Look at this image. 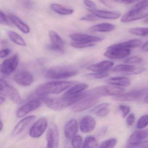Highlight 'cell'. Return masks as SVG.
<instances>
[{
	"label": "cell",
	"mask_w": 148,
	"mask_h": 148,
	"mask_svg": "<svg viewBox=\"0 0 148 148\" xmlns=\"http://www.w3.org/2000/svg\"><path fill=\"white\" fill-rule=\"evenodd\" d=\"M84 97V92H82L77 95L71 97L63 96L61 97L46 98L44 99L45 103L49 108L55 110H60L69 106L74 104Z\"/></svg>",
	"instance_id": "6da1fadb"
},
{
	"label": "cell",
	"mask_w": 148,
	"mask_h": 148,
	"mask_svg": "<svg viewBox=\"0 0 148 148\" xmlns=\"http://www.w3.org/2000/svg\"><path fill=\"white\" fill-rule=\"evenodd\" d=\"M75 81H53L48 82L38 86L36 89V94L43 96L49 94H59L64 91L73 84Z\"/></svg>",
	"instance_id": "7a4b0ae2"
},
{
	"label": "cell",
	"mask_w": 148,
	"mask_h": 148,
	"mask_svg": "<svg viewBox=\"0 0 148 148\" xmlns=\"http://www.w3.org/2000/svg\"><path fill=\"white\" fill-rule=\"evenodd\" d=\"M123 87L116 86H101L85 92L86 96H94L98 98L105 96H116L124 92Z\"/></svg>",
	"instance_id": "3957f363"
},
{
	"label": "cell",
	"mask_w": 148,
	"mask_h": 148,
	"mask_svg": "<svg viewBox=\"0 0 148 148\" xmlns=\"http://www.w3.org/2000/svg\"><path fill=\"white\" fill-rule=\"evenodd\" d=\"M78 71L69 66H55L50 68L47 71L46 77L51 79H60L70 77L76 75Z\"/></svg>",
	"instance_id": "277c9868"
},
{
	"label": "cell",
	"mask_w": 148,
	"mask_h": 148,
	"mask_svg": "<svg viewBox=\"0 0 148 148\" xmlns=\"http://www.w3.org/2000/svg\"><path fill=\"white\" fill-rule=\"evenodd\" d=\"M0 85V92L1 95L7 97L15 103L19 104L21 102L22 99L20 94L16 88L2 79H1Z\"/></svg>",
	"instance_id": "5b68a950"
},
{
	"label": "cell",
	"mask_w": 148,
	"mask_h": 148,
	"mask_svg": "<svg viewBox=\"0 0 148 148\" xmlns=\"http://www.w3.org/2000/svg\"><path fill=\"white\" fill-rule=\"evenodd\" d=\"M99 101V98L94 96H86L73 104L72 110L75 112L84 111L95 105Z\"/></svg>",
	"instance_id": "8992f818"
},
{
	"label": "cell",
	"mask_w": 148,
	"mask_h": 148,
	"mask_svg": "<svg viewBox=\"0 0 148 148\" xmlns=\"http://www.w3.org/2000/svg\"><path fill=\"white\" fill-rule=\"evenodd\" d=\"M104 56L111 59H119L128 57L131 53L129 48L113 47L110 46L107 47Z\"/></svg>",
	"instance_id": "52a82bcc"
},
{
	"label": "cell",
	"mask_w": 148,
	"mask_h": 148,
	"mask_svg": "<svg viewBox=\"0 0 148 148\" xmlns=\"http://www.w3.org/2000/svg\"><path fill=\"white\" fill-rule=\"evenodd\" d=\"M19 62V58L18 54H15L12 57L6 59L1 65V72L5 75H10L17 68Z\"/></svg>",
	"instance_id": "ba28073f"
},
{
	"label": "cell",
	"mask_w": 148,
	"mask_h": 148,
	"mask_svg": "<svg viewBox=\"0 0 148 148\" xmlns=\"http://www.w3.org/2000/svg\"><path fill=\"white\" fill-rule=\"evenodd\" d=\"M47 147L57 148L59 145V135L58 126L55 124L51 125L46 135Z\"/></svg>",
	"instance_id": "9c48e42d"
},
{
	"label": "cell",
	"mask_w": 148,
	"mask_h": 148,
	"mask_svg": "<svg viewBox=\"0 0 148 148\" xmlns=\"http://www.w3.org/2000/svg\"><path fill=\"white\" fill-rule=\"evenodd\" d=\"M48 126V121L45 118L43 117L37 120L31 128L29 135L32 137L37 138L41 136Z\"/></svg>",
	"instance_id": "30bf717a"
},
{
	"label": "cell",
	"mask_w": 148,
	"mask_h": 148,
	"mask_svg": "<svg viewBox=\"0 0 148 148\" xmlns=\"http://www.w3.org/2000/svg\"><path fill=\"white\" fill-rule=\"evenodd\" d=\"M148 16V9L140 11H134L131 9L122 17L121 21L123 23H128L144 18Z\"/></svg>",
	"instance_id": "8fae6325"
},
{
	"label": "cell",
	"mask_w": 148,
	"mask_h": 148,
	"mask_svg": "<svg viewBox=\"0 0 148 148\" xmlns=\"http://www.w3.org/2000/svg\"><path fill=\"white\" fill-rule=\"evenodd\" d=\"M148 137V129L138 130L131 135L127 141L129 147H134L141 144L144 139Z\"/></svg>",
	"instance_id": "7c38bea8"
},
{
	"label": "cell",
	"mask_w": 148,
	"mask_h": 148,
	"mask_svg": "<svg viewBox=\"0 0 148 148\" xmlns=\"http://www.w3.org/2000/svg\"><path fill=\"white\" fill-rule=\"evenodd\" d=\"M32 74L26 71H21L15 73L14 80L19 85L27 86L30 85L33 81Z\"/></svg>",
	"instance_id": "4fadbf2b"
},
{
	"label": "cell",
	"mask_w": 148,
	"mask_h": 148,
	"mask_svg": "<svg viewBox=\"0 0 148 148\" xmlns=\"http://www.w3.org/2000/svg\"><path fill=\"white\" fill-rule=\"evenodd\" d=\"M145 90L132 91L114 96L112 99L115 101H134L140 98L145 94Z\"/></svg>",
	"instance_id": "5bb4252c"
},
{
	"label": "cell",
	"mask_w": 148,
	"mask_h": 148,
	"mask_svg": "<svg viewBox=\"0 0 148 148\" xmlns=\"http://www.w3.org/2000/svg\"><path fill=\"white\" fill-rule=\"evenodd\" d=\"M40 105L41 102L39 100H32L19 108L16 113L17 116L18 118L24 116L31 112L38 109Z\"/></svg>",
	"instance_id": "9a60e30c"
},
{
	"label": "cell",
	"mask_w": 148,
	"mask_h": 148,
	"mask_svg": "<svg viewBox=\"0 0 148 148\" xmlns=\"http://www.w3.org/2000/svg\"><path fill=\"white\" fill-rule=\"evenodd\" d=\"M78 124L76 119H70L66 123L64 132L66 137L68 139H73L77 133Z\"/></svg>",
	"instance_id": "2e32d148"
},
{
	"label": "cell",
	"mask_w": 148,
	"mask_h": 148,
	"mask_svg": "<svg viewBox=\"0 0 148 148\" xmlns=\"http://www.w3.org/2000/svg\"><path fill=\"white\" fill-rule=\"evenodd\" d=\"M96 125V122L92 117L86 116L82 118L79 123L80 130L84 133H89L93 130Z\"/></svg>",
	"instance_id": "e0dca14e"
},
{
	"label": "cell",
	"mask_w": 148,
	"mask_h": 148,
	"mask_svg": "<svg viewBox=\"0 0 148 148\" xmlns=\"http://www.w3.org/2000/svg\"><path fill=\"white\" fill-rule=\"evenodd\" d=\"M70 37L73 41L84 43L95 44L102 40V39L99 37L79 33L73 34Z\"/></svg>",
	"instance_id": "ac0fdd59"
},
{
	"label": "cell",
	"mask_w": 148,
	"mask_h": 148,
	"mask_svg": "<svg viewBox=\"0 0 148 148\" xmlns=\"http://www.w3.org/2000/svg\"><path fill=\"white\" fill-rule=\"evenodd\" d=\"M36 118L34 115L28 116L21 119L14 127L12 132V136H15L22 132L30 123L33 122Z\"/></svg>",
	"instance_id": "d6986e66"
},
{
	"label": "cell",
	"mask_w": 148,
	"mask_h": 148,
	"mask_svg": "<svg viewBox=\"0 0 148 148\" xmlns=\"http://www.w3.org/2000/svg\"><path fill=\"white\" fill-rule=\"evenodd\" d=\"M89 11L99 18L108 20H115L121 16V13L118 12H110L97 9H89Z\"/></svg>",
	"instance_id": "ffe728a7"
},
{
	"label": "cell",
	"mask_w": 148,
	"mask_h": 148,
	"mask_svg": "<svg viewBox=\"0 0 148 148\" xmlns=\"http://www.w3.org/2000/svg\"><path fill=\"white\" fill-rule=\"evenodd\" d=\"M114 65L113 62L110 61H103L94 64L92 65L87 68L89 71L93 72H102L108 71Z\"/></svg>",
	"instance_id": "44dd1931"
},
{
	"label": "cell",
	"mask_w": 148,
	"mask_h": 148,
	"mask_svg": "<svg viewBox=\"0 0 148 148\" xmlns=\"http://www.w3.org/2000/svg\"><path fill=\"white\" fill-rule=\"evenodd\" d=\"M106 81L109 84L120 87H127L131 84L130 79L126 77L110 78L106 79Z\"/></svg>",
	"instance_id": "7402d4cb"
},
{
	"label": "cell",
	"mask_w": 148,
	"mask_h": 148,
	"mask_svg": "<svg viewBox=\"0 0 148 148\" xmlns=\"http://www.w3.org/2000/svg\"><path fill=\"white\" fill-rule=\"evenodd\" d=\"M115 28L116 26L110 23H101L91 27L90 30L92 32L106 33L112 32Z\"/></svg>",
	"instance_id": "603a6c76"
},
{
	"label": "cell",
	"mask_w": 148,
	"mask_h": 148,
	"mask_svg": "<svg viewBox=\"0 0 148 148\" xmlns=\"http://www.w3.org/2000/svg\"><path fill=\"white\" fill-rule=\"evenodd\" d=\"M9 18L12 22L23 33L27 34L30 32V27L19 18L14 15H10Z\"/></svg>",
	"instance_id": "cb8c5ba5"
},
{
	"label": "cell",
	"mask_w": 148,
	"mask_h": 148,
	"mask_svg": "<svg viewBox=\"0 0 148 148\" xmlns=\"http://www.w3.org/2000/svg\"><path fill=\"white\" fill-rule=\"evenodd\" d=\"M88 85L85 84H79L73 86L68 90L63 96L66 97H71L75 96L82 92L83 91L87 88Z\"/></svg>",
	"instance_id": "d4e9b609"
},
{
	"label": "cell",
	"mask_w": 148,
	"mask_h": 148,
	"mask_svg": "<svg viewBox=\"0 0 148 148\" xmlns=\"http://www.w3.org/2000/svg\"><path fill=\"white\" fill-rule=\"evenodd\" d=\"M142 45V41L140 40L133 39L123 43H119L111 45L113 47L125 48H133L139 47Z\"/></svg>",
	"instance_id": "484cf974"
},
{
	"label": "cell",
	"mask_w": 148,
	"mask_h": 148,
	"mask_svg": "<svg viewBox=\"0 0 148 148\" xmlns=\"http://www.w3.org/2000/svg\"><path fill=\"white\" fill-rule=\"evenodd\" d=\"M49 36L52 44L62 49H64V42L60 36L55 31L51 30L49 32Z\"/></svg>",
	"instance_id": "4316f807"
},
{
	"label": "cell",
	"mask_w": 148,
	"mask_h": 148,
	"mask_svg": "<svg viewBox=\"0 0 148 148\" xmlns=\"http://www.w3.org/2000/svg\"><path fill=\"white\" fill-rule=\"evenodd\" d=\"M51 8L53 12L60 15H71L73 13V9L66 8L58 4H51Z\"/></svg>",
	"instance_id": "83f0119b"
},
{
	"label": "cell",
	"mask_w": 148,
	"mask_h": 148,
	"mask_svg": "<svg viewBox=\"0 0 148 148\" xmlns=\"http://www.w3.org/2000/svg\"><path fill=\"white\" fill-rule=\"evenodd\" d=\"M8 35L9 38L14 43L21 46H26L27 44L25 41L18 34L13 31H10L8 32Z\"/></svg>",
	"instance_id": "f1b7e54d"
},
{
	"label": "cell",
	"mask_w": 148,
	"mask_h": 148,
	"mask_svg": "<svg viewBox=\"0 0 148 148\" xmlns=\"http://www.w3.org/2000/svg\"><path fill=\"white\" fill-rule=\"evenodd\" d=\"M135 70V66L132 65L119 64L114 67L112 71L116 72H132Z\"/></svg>",
	"instance_id": "f546056e"
},
{
	"label": "cell",
	"mask_w": 148,
	"mask_h": 148,
	"mask_svg": "<svg viewBox=\"0 0 148 148\" xmlns=\"http://www.w3.org/2000/svg\"><path fill=\"white\" fill-rule=\"evenodd\" d=\"M98 145L97 141L94 137L89 136L86 138L82 145L84 148H96Z\"/></svg>",
	"instance_id": "4dcf8cb0"
},
{
	"label": "cell",
	"mask_w": 148,
	"mask_h": 148,
	"mask_svg": "<svg viewBox=\"0 0 148 148\" xmlns=\"http://www.w3.org/2000/svg\"><path fill=\"white\" fill-rule=\"evenodd\" d=\"M129 32L133 35L138 36H148V27H134L130 29Z\"/></svg>",
	"instance_id": "1f68e13d"
},
{
	"label": "cell",
	"mask_w": 148,
	"mask_h": 148,
	"mask_svg": "<svg viewBox=\"0 0 148 148\" xmlns=\"http://www.w3.org/2000/svg\"><path fill=\"white\" fill-rule=\"evenodd\" d=\"M148 7V0H141L134 6L131 10L136 11H143Z\"/></svg>",
	"instance_id": "d6a6232c"
},
{
	"label": "cell",
	"mask_w": 148,
	"mask_h": 148,
	"mask_svg": "<svg viewBox=\"0 0 148 148\" xmlns=\"http://www.w3.org/2000/svg\"><path fill=\"white\" fill-rule=\"evenodd\" d=\"M117 139L115 138H110L105 140L101 143L99 147L100 148H113L116 146Z\"/></svg>",
	"instance_id": "836d02e7"
},
{
	"label": "cell",
	"mask_w": 148,
	"mask_h": 148,
	"mask_svg": "<svg viewBox=\"0 0 148 148\" xmlns=\"http://www.w3.org/2000/svg\"><path fill=\"white\" fill-rule=\"evenodd\" d=\"M148 125V114L141 116L138 119L136 127L138 129H143Z\"/></svg>",
	"instance_id": "e575fe53"
},
{
	"label": "cell",
	"mask_w": 148,
	"mask_h": 148,
	"mask_svg": "<svg viewBox=\"0 0 148 148\" xmlns=\"http://www.w3.org/2000/svg\"><path fill=\"white\" fill-rule=\"evenodd\" d=\"M72 46L76 48H84L86 47H91L95 45L94 43H87L84 42H77L73 41L71 43Z\"/></svg>",
	"instance_id": "d590c367"
},
{
	"label": "cell",
	"mask_w": 148,
	"mask_h": 148,
	"mask_svg": "<svg viewBox=\"0 0 148 148\" xmlns=\"http://www.w3.org/2000/svg\"><path fill=\"white\" fill-rule=\"evenodd\" d=\"M83 139L81 136H75L72 139L71 144L73 147L74 148H80L82 145Z\"/></svg>",
	"instance_id": "8d00e7d4"
},
{
	"label": "cell",
	"mask_w": 148,
	"mask_h": 148,
	"mask_svg": "<svg viewBox=\"0 0 148 148\" xmlns=\"http://www.w3.org/2000/svg\"><path fill=\"white\" fill-rule=\"evenodd\" d=\"M143 59L138 56H133L125 60L124 63L128 64H138L143 61Z\"/></svg>",
	"instance_id": "74e56055"
},
{
	"label": "cell",
	"mask_w": 148,
	"mask_h": 148,
	"mask_svg": "<svg viewBox=\"0 0 148 148\" xmlns=\"http://www.w3.org/2000/svg\"><path fill=\"white\" fill-rule=\"evenodd\" d=\"M108 71L102 72H94V73L89 74L88 76L91 77L95 79H102L106 77L109 75Z\"/></svg>",
	"instance_id": "f35d334b"
},
{
	"label": "cell",
	"mask_w": 148,
	"mask_h": 148,
	"mask_svg": "<svg viewBox=\"0 0 148 148\" xmlns=\"http://www.w3.org/2000/svg\"><path fill=\"white\" fill-rule=\"evenodd\" d=\"M119 109L122 112V117L123 118H125L130 111V106L124 105H120L119 106Z\"/></svg>",
	"instance_id": "ab89813d"
},
{
	"label": "cell",
	"mask_w": 148,
	"mask_h": 148,
	"mask_svg": "<svg viewBox=\"0 0 148 148\" xmlns=\"http://www.w3.org/2000/svg\"><path fill=\"white\" fill-rule=\"evenodd\" d=\"M99 18L97 17L95 14H87V15H85L83 16L82 18H80V20L82 21H96L98 20Z\"/></svg>",
	"instance_id": "60d3db41"
},
{
	"label": "cell",
	"mask_w": 148,
	"mask_h": 148,
	"mask_svg": "<svg viewBox=\"0 0 148 148\" xmlns=\"http://www.w3.org/2000/svg\"><path fill=\"white\" fill-rule=\"evenodd\" d=\"M110 112V110L108 107H105L98 111L95 113L97 116L99 117H104L108 115Z\"/></svg>",
	"instance_id": "b9f144b4"
},
{
	"label": "cell",
	"mask_w": 148,
	"mask_h": 148,
	"mask_svg": "<svg viewBox=\"0 0 148 148\" xmlns=\"http://www.w3.org/2000/svg\"><path fill=\"white\" fill-rule=\"evenodd\" d=\"M110 105V104L109 103H103L100 104L94 107L92 110H91V112L93 113H95L98 111L100 110L101 109L103 108H105V107H108Z\"/></svg>",
	"instance_id": "7bdbcfd3"
},
{
	"label": "cell",
	"mask_w": 148,
	"mask_h": 148,
	"mask_svg": "<svg viewBox=\"0 0 148 148\" xmlns=\"http://www.w3.org/2000/svg\"><path fill=\"white\" fill-rule=\"evenodd\" d=\"M135 120V115L134 113H132L128 116L126 119V124L129 126H131L134 124Z\"/></svg>",
	"instance_id": "ee69618b"
},
{
	"label": "cell",
	"mask_w": 148,
	"mask_h": 148,
	"mask_svg": "<svg viewBox=\"0 0 148 148\" xmlns=\"http://www.w3.org/2000/svg\"><path fill=\"white\" fill-rule=\"evenodd\" d=\"M0 22H1V24L2 25H9V22L8 21L6 16L2 11H1L0 12Z\"/></svg>",
	"instance_id": "f6af8a7d"
},
{
	"label": "cell",
	"mask_w": 148,
	"mask_h": 148,
	"mask_svg": "<svg viewBox=\"0 0 148 148\" xmlns=\"http://www.w3.org/2000/svg\"><path fill=\"white\" fill-rule=\"evenodd\" d=\"M84 3L86 7L90 8V9H96L97 6L96 4L91 0H84Z\"/></svg>",
	"instance_id": "bcb514c9"
},
{
	"label": "cell",
	"mask_w": 148,
	"mask_h": 148,
	"mask_svg": "<svg viewBox=\"0 0 148 148\" xmlns=\"http://www.w3.org/2000/svg\"><path fill=\"white\" fill-rule=\"evenodd\" d=\"M115 2L119 3H123L125 5H130L135 3L139 0H112Z\"/></svg>",
	"instance_id": "7dc6e473"
},
{
	"label": "cell",
	"mask_w": 148,
	"mask_h": 148,
	"mask_svg": "<svg viewBox=\"0 0 148 148\" xmlns=\"http://www.w3.org/2000/svg\"><path fill=\"white\" fill-rule=\"evenodd\" d=\"M10 52H11V51L8 48L3 49L0 52V57L1 58H5L9 55Z\"/></svg>",
	"instance_id": "c3c4849f"
},
{
	"label": "cell",
	"mask_w": 148,
	"mask_h": 148,
	"mask_svg": "<svg viewBox=\"0 0 148 148\" xmlns=\"http://www.w3.org/2000/svg\"><path fill=\"white\" fill-rule=\"evenodd\" d=\"M100 2L107 7H113V5L110 0H100Z\"/></svg>",
	"instance_id": "681fc988"
},
{
	"label": "cell",
	"mask_w": 148,
	"mask_h": 148,
	"mask_svg": "<svg viewBox=\"0 0 148 148\" xmlns=\"http://www.w3.org/2000/svg\"><path fill=\"white\" fill-rule=\"evenodd\" d=\"M141 49L143 51L148 52V41L142 46Z\"/></svg>",
	"instance_id": "f907efd6"
},
{
	"label": "cell",
	"mask_w": 148,
	"mask_h": 148,
	"mask_svg": "<svg viewBox=\"0 0 148 148\" xmlns=\"http://www.w3.org/2000/svg\"><path fill=\"white\" fill-rule=\"evenodd\" d=\"M24 5L26 7L28 8L31 7V5H32V3L30 1H27L26 2L24 3Z\"/></svg>",
	"instance_id": "816d5d0a"
},
{
	"label": "cell",
	"mask_w": 148,
	"mask_h": 148,
	"mask_svg": "<svg viewBox=\"0 0 148 148\" xmlns=\"http://www.w3.org/2000/svg\"><path fill=\"white\" fill-rule=\"evenodd\" d=\"M5 98L4 97H2L1 96V98H0V104H1V105L5 102Z\"/></svg>",
	"instance_id": "f5cc1de1"
},
{
	"label": "cell",
	"mask_w": 148,
	"mask_h": 148,
	"mask_svg": "<svg viewBox=\"0 0 148 148\" xmlns=\"http://www.w3.org/2000/svg\"><path fill=\"white\" fill-rule=\"evenodd\" d=\"M144 101L145 103H148V94L147 95V96L145 97V98Z\"/></svg>",
	"instance_id": "db71d44e"
},
{
	"label": "cell",
	"mask_w": 148,
	"mask_h": 148,
	"mask_svg": "<svg viewBox=\"0 0 148 148\" xmlns=\"http://www.w3.org/2000/svg\"><path fill=\"white\" fill-rule=\"evenodd\" d=\"M3 126H4V125H3V123H2V121H1V126H0V127H1V131L2 130V129H3Z\"/></svg>",
	"instance_id": "11a10c76"
},
{
	"label": "cell",
	"mask_w": 148,
	"mask_h": 148,
	"mask_svg": "<svg viewBox=\"0 0 148 148\" xmlns=\"http://www.w3.org/2000/svg\"><path fill=\"white\" fill-rule=\"evenodd\" d=\"M144 23H148V17L145 18V19L144 21Z\"/></svg>",
	"instance_id": "9f6ffc18"
}]
</instances>
